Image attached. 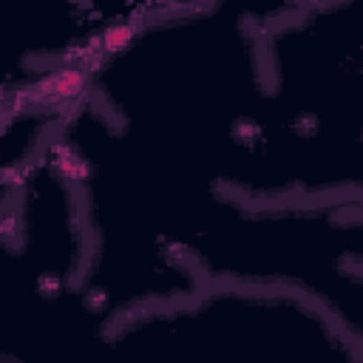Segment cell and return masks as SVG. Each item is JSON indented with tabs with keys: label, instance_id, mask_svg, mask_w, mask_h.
<instances>
[{
	"label": "cell",
	"instance_id": "obj_1",
	"mask_svg": "<svg viewBox=\"0 0 363 363\" xmlns=\"http://www.w3.org/2000/svg\"><path fill=\"white\" fill-rule=\"evenodd\" d=\"M176 3L184 0H0V125L20 111H68L96 57Z\"/></svg>",
	"mask_w": 363,
	"mask_h": 363
}]
</instances>
